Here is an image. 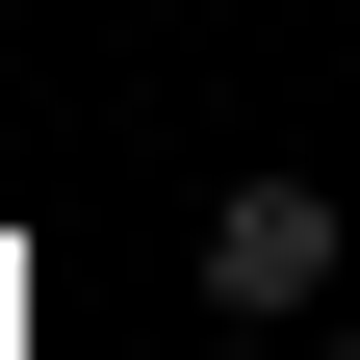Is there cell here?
Instances as JSON below:
<instances>
[{
  "label": "cell",
  "instance_id": "obj_1",
  "mask_svg": "<svg viewBox=\"0 0 360 360\" xmlns=\"http://www.w3.org/2000/svg\"><path fill=\"white\" fill-rule=\"evenodd\" d=\"M206 309H232V335H309V309H335V180L309 155H232L206 180Z\"/></svg>",
  "mask_w": 360,
  "mask_h": 360
},
{
  "label": "cell",
  "instance_id": "obj_2",
  "mask_svg": "<svg viewBox=\"0 0 360 360\" xmlns=\"http://www.w3.org/2000/svg\"><path fill=\"white\" fill-rule=\"evenodd\" d=\"M309 360H360V309H309Z\"/></svg>",
  "mask_w": 360,
  "mask_h": 360
},
{
  "label": "cell",
  "instance_id": "obj_3",
  "mask_svg": "<svg viewBox=\"0 0 360 360\" xmlns=\"http://www.w3.org/2000/svg\"><path fill=\"white\" fill-rule=\"evenodd\" d=\"M206 360H283V335H232V309H206Z\"/></svg>",
  "mask_w": 360,
  "mask_h": 360
}]
</instances>
